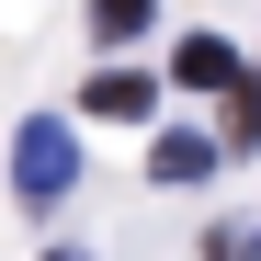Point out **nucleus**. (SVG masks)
<instances>
[{
    "mask_svg": "<svg viewBox=\"0 0 261 261\" xmlns=\"http://www.w3.org/2000/svg\"><path fill=\"white\" fill-rule=\"evenodd\" d=\"M68 182H80V137H68L57 114H34L23 137H12V193H23V204H57Z\"/></svg>",
    "mask_w": 261,
    "mask_h": 261,
    "instance_id": "nucleus-1",
    "label": "nucleus"
},
{
    "mask_svg": "<svg viewBox=\"0 0 261 261\" xmlns=\"http://www.w3.org/2000/svg\"><path fill=\"white\" fill-rule=\"evenodd\" d=\"M170 80H182V91H239L250 68H239L227 46H216V34H182V57H170Z\"/></svg>",
    "mask_w": 261,
    "mask_h": 261,
    "instance_id": "nucleus-2",
    "label": "nucleus"
},
{
    "mask_svg": "<svg viewBox=\"0 0 261 261\" xmlns=\"http://www.w3.org/2000/svg\"><path fill=\"white\" fill-rule=\"evenodd\" d=\"M148 170H159V182H204V170H216V137H193V125H170V137L148 148Z\"/></svg>",
    "mask_w": 261,
    "mask_h": 261,
    "instance_id": "nucleus-3",
    "label": "nucleus"
},
{
    "mask_svg": "<svg viewBox=\"0 0 261 261\" xmlns=\"http://www.w3.org/2000/svg\"><path fill=\"white\" fill-rule=\"evenodd\" d=\"M80 114H102V125H125V114H148V80H137V68H102Z\"/></svg>",
    "mask_w": 261,
    "mask_h": 261,
    "instance_id": "nucleus-4",
    "label": "nucleus"
},
{
    "mask_svg": "<svg viewBox=\"0 0 261 261\" xmlns=\"http://www.w3.org/2000/svg\"><path fill=\"white\" fill-rule=\"evenodd\" d=\"M91 34H102V46H137V34H148V0H91Z\"/></svg>",
    "mask_w": 261,
    "mask_h": 261,
    "instance_id": "nucleus-5",
    "label": "nucleus"
},
{
    "mask_svg": "<svg viewBox=\"0 0 261 261\" xmlns=\"http://www.w3.org/2000/svg\"><path fill=\"white\" fill-rule=\"evenodd\" d=\"M227 148H261V80L227 91Z\"/></svg>",
    "mask_w": 261,
    "mask_h": 261,
    "instance_id": "nucleus-6",
    "label": "nucleus"
},
{
    "mask_svg": "<svg viewBox=\"0 0 261 261\" xmlns=\"http://www.w3.org/2000/svg\"><path fill=\"white\" fill-rule=\"evenodd\" d=\"M46 261H91V250H46Z\"/></svg>",
    "mask_w": 261,
    "mask_h": 261,
    "instance_id": "nucleus-7",
    "label": "nucleus"
}]
</instances>
